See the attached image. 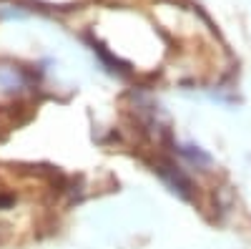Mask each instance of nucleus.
Returning <instances> with one entry per match:
<instances>
[{
  "label": "nucleus",
  "mask_w": 251,
  "mask_h": 249,
  "mask_svg": "<svg viewBox=\"0 0 251 249\" xmlns=\"http://www.w3.org/2000/svg\"><path fill=\"white\" fill-rule=\"evenodd\" d=\"M156 174L166 181V186H169L171 192H176L181 199H191L194 196V184L191 179H188L183 174V169H178L176 164L166 161V159H158L156 161Z\"/></svg>",
  "instance_id": "f257e3e1"
},
{
  "label": "nucleus",
  "mask_w": 251,
  "mask_h": 249,
  "mask_svg": "<svg viewBox=\"0 0 251 249\" xmlns=\"http://www.w3.org/2000/svg\"><path fill=\"white\" fill-rule=\"evenodd\" d=\"M176 151L191 164V166H196V169H208V166L214 164V159H211V154H206L201 146H194V143H183V146H176Z\"/></svg>",
  "instance_id": "f03ea898"
},
{
  "label": "nucleus",
  "mask_w": 251,
  "mask_h": 249,
  "mask_svg": "<svg viewBox=\"0 0 251 249\" xmlns=\"http://www.w3.org/2000/svg\"><path fill=\"white\" fill-rule=\"evenodd\" d=\"M0 83H3L8 91H15V88L25 86V78L20 73V68H0Z\"/></svg>",
  "instance_id": "7ed1b4c3"
},
{
  "label": "nucleus",
  "mask_w": 251,
  "mask_h": 249,
  "mask_svg": "<svg viewBox=\"0 0 251 249\" xmlns=\"http://www.w3.org/2000/svg\"><path fill=\"white\" fill-rule=\"evenodd\" d=\"M13 204V196H0V206H10Z\"/></svg>",
  "instance_id": "20e7f679"
}]
</instances>
